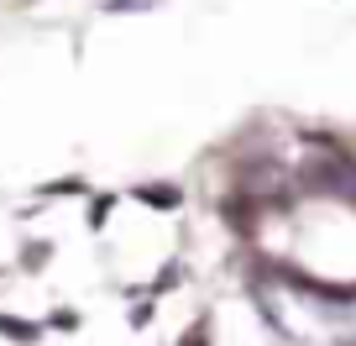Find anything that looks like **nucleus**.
Listing matches in <instances>:
<instances>
[{"label": "nucleus", "mask_w": 356, "mask_h": 346, "mask_svg": "<svg viewBox=\"0 0 356 346\" xmlns=\"http://www.w3.org/2000/svg\"><path fill=\"white\" fill-rule=\"evenodd\" d=\"M0 331H6V336H16V341H37V325L11 320V315H0Z\"/></svg>", "instance_id": "obj_1"}, {"label": "nucleus", "mask_w": 356, "mask_h": 346, "mask_svg": "<svg viewBox=\"0 0 356 346\" xmlns=\"http://www.w3.org/2000/svg\"><path fill=\"white\" fill-rule=\"evenodd\" d=\"M152 6H163V0H105V11H111V16H131V11H152Z\"/></svg>", "instance_id": "obj_2"}, {"label": "nucleus", "mask_w": 356, "mask_h": 346, "mask_svg": "<svg viewBox=\"0 0 356 346\" xmlns=\"http://www.w3.org/2000/svg\"><path fill=\"white\" fill-rule=\"evenodd\" d=\"M142 200H147V205H178V189H173V184H163V189H157V184H147Z\"/></svg>", "instance_id": "obj_3"}]
</instances>
